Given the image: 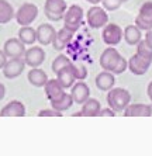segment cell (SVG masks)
<instances>
[{"label": "cell", "instance_id": "obj_1", "mask_svg": "<svg viewBox=\"0 0 152 156\" xmlns=\"http://www.w3.org/2000/svg\"><path fill=\"white\" fill-rule=\"evenodd\" d=\"M99 62H100L101 69L109 70L114 75H121L128 69V61L123 58L114 47L106 48L104 51L101 52Z\"/></svg>", "mask_w": 152, "mask_h": 156}, {"label": "cell", "instance_id": "obj_2", "mask_svg": "<svg viewBox=\"0 0 152 156\" xmlns=\"http://www.w3.org/2000/svg\"><path fill=\"white\" fill-rule=\"evenodd\" d=\"M107 104L116 113H123L131 104L130 91L124 87H113L111 90L107 91Z\"/></svg>", "mask_w": 152, "mask_h": 156}, {"label": "cell", "instance_id": "obj_3", "mask_svg": "<svg viewBox=\"0 0 152 156\" xmlns=\"http://www.w3.org/2000/svg\"><path fill=\"white\" fill-rule=\"evenodd\" d=\"M68 4L65 0H45L44 13L49 21H61L66 13Z\"/></svg>", "mask_w": 152, "mask_h": 156}, {"label": "cell", "instance_id": "obj_4", "mask_svg": "<svg viewBox=\"0 0 152 156\" xmlns=\"http://www.w3.org/2000/svg\"><path fill=\"white\" fill-rule=\"evenodd\" d=\"M82 21H83V9L78 4L69 6L63 16V27L76 33L82 26Z\"/></svg>", "mask_w": 152, "mask_h": 156}, {"label": "cell", "instance_id": "obj_5", "mask_svg": "<svg viewBox=\"0 0 152 156\" xmlns=\"http://www.w3.org/2000/svg\"><path fill=\"white\" fill-rule=\"evenodd\" d=\"M86 21L89 24L90 28L99 30L103 28V27L109 23V14H107V10H104L100 6H92L86 13Z\"/></svg>", "mask_w": 152, "mask_h": 156}, {"label": "cell", "instance_id": "obj_6", "mask_svg": "<svg viewBox=\"0 0 152 156\" xmlns=\"http://www.w3.org/2000/svg\"><path fill=\"white\" fill-rule=\"evenodd\" d=\"M38 17V7L34 3H24L21 4L18 10L16 11V21L20 26H30L35 21V18Z\"/></svg>", "mask_w": 152, "mask_h": 156}, {"label": "cell", "instance_id": "obj_7", "mask_svg": "<svg viewBox=\"0 0 152 156\" xmlns=\"http://www.w3.org/2000/svg\"><path fill=\"white\" fill-rule=\"evenodd\" d=\"M101 40L107 47H116L123 40V30L118 24H106L101 31Z\"/></svg>", "mask_w": 152, "mask_h": 156}, {"label": "cell", "instance_id": "obj_8", "mask_svg": "<svg viewBox=\"0 0 152 156\" xmlns=\"http://www.w3.org/2000/svg\"><path fill=\"white\" fill-rule=\"evenodd\" d=\"M135 26L141 31L152 30V2H145L139 7L138 16L135 17Z\"/></svg>", "mask_w": 152, "mask_h": 156}, {"label": "cell", "instance_id": "obj_9", "mask_svg": "<svg viewBox=\"0 0 152 156\" xmlns=\"http://www.w3.org/2000/svg\"><path fill=\"white\" fill-rule=\"evenodd\" d=\"M23 59H24L25 65L30 68H40L45 61V51L41 47H31L25 49Z\"/></svg>", "mask_w": 152, "mask_h": 156}, {"label": "cell", "instance_id": "obj_10", "mask_svg": "<svg viewBox=\"0 0 152 156\" xmlns=\"http://www.w3.org/2000/svg\"><path fill=\"white\" fill-rule=\"evenodd\" d=\"M25 62L23 58H11L7 61V63L4 65L3 70V75L4 77H7V79H16L24 72L25 69Z\"/></svg>", "mask_w": 152, "mask_h": 156}, {"label": "cell", "instance_id": "obj_11", "mask_svg": "<svg viewBox=\"0 0 152 156\" xmlns=\"http://www.w3.org/2000/svg\"><path fill=\"white\" fill-rule=\"evenodd\" d=\"M152 62L148 59L142 58L141 55L134 54L128 59V70H130L132 75H137V76H142L148 72L149 66H151Z\"/></svg>", "mask_w": 152, "mask_h": 156}, {"label": "cell", "instance_id": "obj_12", "mask_svg": "<svg viewBox=\"0 0 152 156\" xmlns=\"http://www.w3.org/2000/svg\"><path fill=\"white\" fill-rule=\"evenodd\" d=\"M3 51L9 59L23 58L25 54V45L18 38H9L3 45Z\"/></svg>", "mask_w": 152, "mask_h": 156}, {"label": "cell", "instance_id": "obj_13", "mask_svg": "<svg viewBox=\"0 0 152 156\" xmlns=\"http://www.w3.org/2000/svg\"><path fill=\"white\" fill-rule=\"evenodd\" d=\"M71 96L73 98V103L82 105L87 98L90 97V89H89V86L85 83L83 80H78L71 87Z\"/></svg>", "mask_w": 152, "mask_h": 156}, {"label": "cell", "instance_id": "obj_14", "mask_svg": "<svg viewBox=\"0 0 152 156\" xmlns=\"http://www.w3.org/2000/svg\"><path fill=\"white\" fill-rule=\"evenodd\" d=\"M73 31H71L69 28H66V27H62L59 31H56V34H55L54 37V41H52V47H54L55 51H62V49H65L66 47L69 45V42L72 41L73 38Z\"/></svg>", "mask_w": 152, "mask_h": 156}, {"label": "cell", "instance_id": "obj_15", "mask_svg": "<svg viewBox=\"0 0 152 156\" xmlns=\"http://www.w3.org/2000/svg\"><path fill=\"white\" fill-rule=\"evenodd\" d=\"M55 34H56V30L54 28V26H51V24H40L38 28H37V41L40 42V45L47 47V45L52 44Z\"/></svg>", "mask_w": 152, "mask_h": 156}, {"label": "cell", "instance_id": "obj_16", "mask_svg": "<svg viewBox=\"0 0 152 156\" xmlns=\"http://www.w3.org/2000/svg\"><path fill=\"white\" fill-rule=\"evenodd\" d=\"M124 117H151L152 105L144 103H132L123 111Z\"/></svg>", "mask_w": 152, "mask_h": 156}, {"label": "cell", "instance_id": "obj_17", "mask_svg": "<svg viewBox=\"0 0 152 156\" xmlns=\"http://www.w3.org/2000/svg\"><path fill=\"white\" fill-rule=\"evenodd\" d=\"M94 83H96V87L101 91H109L111 90L114 84H116V75L109 70H103L96 76L94 79Z\"/></svg>", "mask_w": 152, "mask_h": 156}, {"label": "cell", "instance_id": "obj_18", "mask_svg": "<svg viewBox=\"0 0 152 156\" xmlns=\"http://www.w3.org/2000/svg\"><path fill=\"white\" fill-rule=\"evenodd\" d=\"M56 80H58L61 86L63 89H71L73 84L76 83V77H75V70H73V63L65 66L63 69H61L56 73Z\"/></svg>", "mask_w": 152, "mask_h": 156}, {"label": "cell", "instance_id": "obj_19", "mask_svg": "<svg viewBox=\"0 0 152 156\" xmlns=\"http://www.w3.org/2000/svg\"><path fill=\"white\" fill-rule=\"evenodd\" d=\"M25 105L20 100H13L0 110V117H24Z\"/></svg>", "mask_w": 152, "mask_h": 156}, {"label": "cell", "instance_id": "obj_20", "mask_svg": "<svg viewBox=\"0 0 152 156\" xmlns=\"http://www.w3.org/2000/svg\"><path fill=\"white\" fill-rule=\"evenodd\" d=\"M44 89H45V96L49 101H54L65 93V89L61 86V83L56 79H48Z\"/></svg>", "mask_w": 152, "mask_h": 156}, {"label": "cell", "instance_id": "obj_21", "mask_svg": "<svg viewBox=\"0 0 152 156\" xmlns=\"http://www.w3.org/2000/svg\"><path fill=\"white\" fill-rule=\"evenodd\" d=\"M123 38L125 40V42L128 44V45L135 47V45L142 40V33L135 24H130V26H127L125 28H124Z\"/></svg>", "mask_w": 152, "mask_h": 156}, {"label": "cell", "instance_id": "obj_22", "mask_svg": "<svg viewBox=\"0 0 152 156\" xmlns=\"http://www.w3.org/2000/svg\"><path fill=\"white\" fill-rule=\"evenodd\" d=\"M30 84L34 87H44L48 82V75L40 68H31V70L27 75Z\"/></svg>", "mask_w": 152, "mask_h": 156}, {"label": "cell", "instance_id": "obj_23", "mask_svg": "<svg viewBox=\"0 0 152 156\" xmlns=\"http://www.w3.org/2000/svg\"><path fill=\"white\" fill-rule=\"evenodd\" d=\"M101 110V105H100V101L97 98H92L89 97L86 101L82 104V115L83 117H97L99 113Z\"/></svg>", "mask_w": 152, "mask_h": 156}, {"label": "cell", "instance_id": "obj_24", "mask_svg": "<svg viewBox=\"0 0 152 156\" xmlns=\"http://www.w3.org/2000/svg\"><path fill=\"white\" fill-rule=\"evenodd\" d=\"M49 103H51V108L56 110V111H59V113H63V111H66V110L71 108L72 104H75L71 93H66V91L59 98L54 100V101H49Z\"/></svg>", "mask_w": 152, "mask_h": 156}, {"label": "cell", "instance_id": "obj_25", "mask_svg": "<svg viewBox=\"0 0 152 156\" xmlns=\"http://www.w3.org/2000/svg\"><path fill=\"white\" fill-rule=\"evenodd\" d=\"M17 38L21 41L24 45H34L37 42V30H34L30 26H23L18 30Z\"/></svg>", "mask_w": 152, "mask_h": 156}, {"label": "cell", "instance_id": "obj_26", "mask_svg": "<svg viewBox=\"0 0 152 156\" xmlns=\"http://www.w3.org/2000/svg\"><path fill=\"white\" fill-rule=\"evenodd\" d=\"M16 16V11L7 0H0V24H7Z\"/></svg>", "mask_w": 152, "mask_h": 156}, {"label": "cell", "instance_id": "obj_27", "mask_svg": "<svg viewBox=\"0 0 152 156\" xmlns=\"http://www.w3.org/2000/svg\"><path fill=\"white\" fill-rule=\"evenodd\" d=\"M72 62H71V59L66 56V55H58L56 58L54 59V62H52V65H51V69H52V72L56 75V73L59 72L61 69H63L65 66H68V65H71Z\"/></svg>", "mask_w": 152, "mask_h": 156}, {"label": "cell", "instance_id": "obj_28", "mask_svg": "<svg viewBox=\"0 0 152 156\" xmlns=\"http://www.w3.org/2000/svg\"><path fill=\"white\" fill-rule=\"evenodd\" d=\"M135 47H137V54L138 55H141L142 58L148 59V61L152 62V49L148 47V45H147V42L144 41V38H142V40L139 41Z\"/></svg>", "mask_w": 152, "mask_h": 156}, {"label": "cell", "instance_id": "obj_29", "mask_svg": "<svg viewBox=\"0 0 152 156\" xmlns=\"http://www.w3.org/2000/svg\"><path fill=\"white\" fill-rule=\"evenodd\" d=\"M124 3V0H101L103 9L107 11H114L117 9L121 7V4Z\"/></svg>", "mask_w": 152, "mask_h": 156}, {"label": "cell", "instance_id": "obj_30", "mask_svg": "<svg viewBox=\"0 0 152 156\" xmlns=\"http://www.w3.org/2000/svg\"><path fill=\"white\" fill-rule=\"evenodd\" d=\"M73 70H75L76 80H85L87 77L86 66H83V65H73Z\"/></svg>", "mask_w": 152, "mask_h": 156}, {"label": "cell", "instance_id": "obj_31", "mask_svg": "<svg viewBox=\"0 0 152 156\" xmlns=\"http://www.w3.org/2000/svg\"><path fill=\"white\" fill-rule=\"evenodd\" d=\"M38 117H62V113H59L54 108H45L38 113Z\"/></svg>", "mask_w": 152, "mask_h": 156}, {"label": "cell", "instance_id": "obj_32", "mask_svg": "<svg viewBox=\"0 0 152 156\" xmlns=\"http://www.w3.org/2000/svg\"><path fill=\"white\" fill-rule=\"evenodd\" d=\"M116 114H117L116 111H114V110H111V108L109 107V108H101L97 117H114Z\"/></svg>", "mask_w": 152, "mask_h": 156}, {"label": "cell", "instance_id": "obj_33", "mask_svg": "<svg viewBox=\"0 0 152 156\" xmlns=\"http://www.w3.org/2000/svg\"><path fill=\"white\" fill-rule=\"evenodd\" d=\"M144 41L147 42V45L152 49V30L147 31V34H145V37H144Z\"/></svg>", "mask_w": 152, "mask_h": 156}, {"label": "cell", "instance_id": "obj_34", "mask_svg": "<svg viewBox=\"0 0 152 156\" xmlns=\"http://www.w3.org/2000/svg\"><path fill=\"white\" fill-rule=\"evenodd\" d=\"M9 58L6 56V54H4V51H0V69H3L4 65L7 63Z\"/></svg>", "mask_w": 152, "mask_h": 156}, {"label": "cell", "instance_id": "obj_35", "mask_svg": "<svg viewBox=\"0 0 152 156\" xmlns=\"http://www.w3.org/2000/svg\"><path fill=\"white\" fill-rule=\"evenodd\" d=\"M147 94H148V98H149L151 105H152V80L148 83V87H147Z\"/></svg>", "mask_w": 152, "mask_h": 156}, {"label": "cell", "instance_id": "obj_36", "mask_svg": "<svg viewBox=\"0 0 152 156\" xmlns=\"http://www.w3.org/2000/svg\"><path fill=\"white\" fill-rule=\"evenodd\" d=\"M4 96H6V87L3 83H0V100H3Z\"/></svg>", "mask_w": 152, "mask_h": 156}, {"label": "cell", "instance_id": "obj_37", "mask_svg": "<svg viewBox=\"0 0 152 156\" xmlns=\"http://www.w3.org/2000/svg\"><path fill=\"white\" fill-rule=\"evenodd\" d=\"M87 3H90V4H93V6H96V4H99V3H101V0H86Z\"/></svg>", "mask_w": 152, "mask_h": 156}, {"label": "cell", "instance_id": "obj_38", "mask_svg": "<svg viewBox=\"0 0 152 156\" xmlns=\"http://www.w3.org/2000/svg\"><path fill=\"white\" fill-rule=\"evenodd\" d=\"M73 117H83L82 115V111H78V113H75V114H72Z\"/></svg>", "mask_w": 152, "mask_h": 156}]
</instances>
